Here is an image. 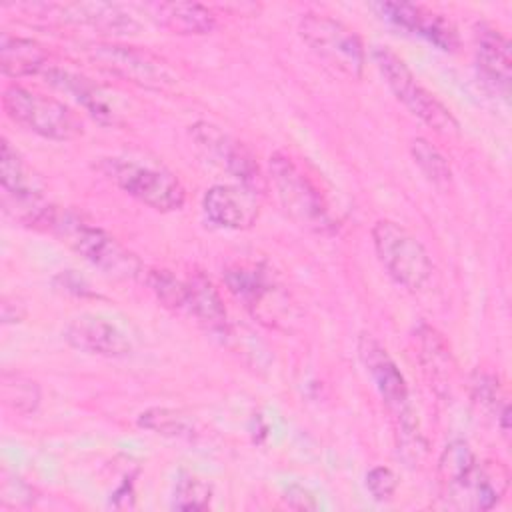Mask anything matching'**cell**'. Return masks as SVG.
<instances>
[{
	"instance_id": "cell-27",
	"label": "cell",
	"mask_w": 512,
	"mask_h": 512,
	"mask_svg": "<svg viewBox=\"0 0 512 512\" xmlns=\"http://www.w3.org/2000/svg\"><path fill=\"white\" fill-rule=\"evenodd\" d=\"M212 488L202 478L192 474H182L174 488L172 508L178 510H206L210 506Z\"/></svg>"
},
{
	"instance_id": "cell-30",
	"label": "cell",
	"mask_w": 512,
	"mask_h": 512,
	"mask_svg": "<svg viewBox=\"0 0 512 512\" xmlns=\"http://www.w3.org/2000/svg\"><path fill=\"white\" fill-rule=\"evenodd\" d=\"M26 316L24 304H20L18 300L10 302L8 298L2 300V322L4 324H12V322H20Z\"/></svg>"
},
{
	"instance_id": "cell-7",
	"label": "cell",
	"mask_w": 512,
	"mask_h": 512,
	"mask_svg": "<svg viewBox=\"0 0 512 512\" xmlns=\"http://www.w3.org/2000/svg\"><path fill=\"white\" fill-rule=\"evenodd\" d=\"M372 56L388 88L414 116H418L438 134L456 136L460 132L458 120L452 116V112L414 78V74L400 56L382 46L374 48Z\"/></svg>"
},
{
	"instance_id": "cell-11",
	"label": "cell",
	"mask_w": 512,
	"mask_h": 512,
	"mask_svg": "<svg viewBox=\"0 0 512 512\" xmlns=\"http://www.w3.org/2000/svg\"><path fill=\"white\" fill-rule=\"evenodd\" d=\"M510 474L502 462H474L452 484L440 488V498L446 508L456 510H490L508 492Z\"/></svg>"
},
{
	"instance_id": "cell-3",
	"label": "cell",
	"mask_w": 512,
	"mask_h": 512,
	"mask_svg": "<svg viewBox=\"0 0 512 512\" xmlns=\"http://www.w3.org/2000/svg\"><path fill=\"white\" fill-rule=\"evenodd\" d=\"M268 166L276 194L288 216L306 230L318 234L332 232L334 218L312 178L284 152H274Z\"/></svg>"
},
{
	"instance_id": "cell-21",
	"label": "cell",
	"mask_w": 512,
	"mask_h": 512,
	"mask_svg": "<svg viewBox=\"0 0 512 512\" xmlns=\"http://www.w3.org/2000/svg\"><path fill=\"white\" fill-rule=\"evenodd\" d=\"M46 78L50 84L56 88L70 92L76 96V100L102 124H114L116 122V112L110 108L106 102L104 94L100 92L98 86H94L88 78L62 70V68H46Z\"/></svg>"
},
{
	"instance_id": "cell-17",
	"label": "cell",
	"mask_w": 512,
	"mask_h": 512,
	"mask_svg": "<svg viewBox=\"0 0 512 512\" xmlns=\"http://www.w3.org/2000/svg\"><path fill=\"white\" fill-rule=\"evenodd\" d=\"M150 18L172 34L200 36L216 26V16L198 2H152L144 6Z\"/></svg>"
},
{
	"instance_id": "cell-15",
	"label": "cell",
	"mask_w": 512,
	"mask_h": 512,
	"mask_svg": "<svg viewBox=\"0 0 512 512\" xmlns=\"http://www.w3.org/2000/svg\"><path fill=\"white\" fill-rule=\"evenodd\" d=\"M376 8L386 20L426 38L440 50L450 52L460 44L458 32L452 26V22L424 6L406 4V2H382V4H376Z\"/></svg>"
},
{
	"instance_id": "cell-16",
	"label": "cell",
	"mask_w": 512,
	"mask_h": 512,
	"mask_svg": "<svg viewBox=\"0 0 512 512\" xmlns=\"http://www.w3.org/2000/svg\"><path fill=\"white\" fill-rule=\"evenodd\" d=\"M48 14L62 22L90 26L102 34H136L140 24L122 6L108 2H72L42 6Z\"/></svg>"
},
{
	"instance_id": "cell-10",
	"label": "cell",
	"mask_w": 512,
	"mask_h": 512,
	"mask_svg": "<svg viewBox=\"0 0 512 512\" xmlns=\"http://www.w3.org/2000/svg\"><path fill=\"white\" fill-rule=\"evenodd\" d=\"M190 136L210 164L228 172L238 180L240 186H246L254 192L262 190V174L258 162L240 140L210 122L192 124Z\"/></svg>"
},
{
	"instance_id": "cell-24",
	"label": "cell",
	"mask_w": 512,
	"mask_h": 512,
	"mask_svg": "<svg viewBox=\"0 0 512 512\" xmlns=\"http://www.w3.org/2000/svg\"><path fill=\"white\" fill-rule=\"evenodd\" d=\"M410 154L422 174L436 186H446L452 178V170L444 154L432 146L426 138H414L410 144Z\"/></svg>"
},
{
	"instance_id": "cell-5",
	"label": "cell",
	"mask_w": 512,
	"mask_h": 512,
	"mask_svg": "<svg viewBox=\"0 0 512 512\" xmlns=\"http://www.w3.org/2000/svg\"><path fill=\"white\" fill-rule=\"evenodd\" d=\"M100 168L128 196L158 212H174L184 206V186L162 166L128 158H106Z\"/></svg>"
},
{
	"instance_id": "cell-2",
	"label": "cell",
	"mask_w": 512,
	"mask_h": 512,
	"mask_svg": "<svg viewBox=\"0 0 512 512\" xmlns=\"http://www.w3.org/2000/svg\"><path fill=\"white\" fill-rule=\"evenodd\" d=\"M50 230H54L84 260L112 278L130 280L142 272V264L134 252L124 248L106 230L86 222L74 212L58 210Z\"/></svg>"
},
{
	"instance_id": "cell-9",
	"label": "cell",
	"mask_w": 512,
	"mask_h": 512,
	"mask_svg": "<svg viewBox=\"0 0 512 512\" xmlns=\"http://www.w3.org/2000/svg\"><path fill=\"white\" fill-rule=\"evenodd\" d=\"M224 280L234 298L248 308L256 318L278 320L288 310L286 294L266 262L240 260L226 268Z\"/></svg>"
},
{
	"instance_id": "cell-25",
	"label": "cell",
	"mask_w": 512,
	"mask_h": 512,
	"mask_svg": "<svg viewBox=\"0 0 512 512\" xmlns=\"http://www.w3.org/2000/svg\"><path fill=\"white\" fill-rule=\"evenodd\" d=\"M0 186L2 194H18L36 188L30 182L28 168L16 148L4 138L2 140V156H0Z\"/></svg>"
},
{
	"instance_id": "cell-20",
	"label": "cell",
	"mask_w": 512,
	"mask_h": 512,
	"mask_svg": "<svg viewBox=\"0 0 512 512\" xmlns=\"http://www.w3.org/2000/svg\"><path fill=\"white\" fill-rule=\"evenodd\" d=\"M46 60H48V54L38 42L2 32L0 68L6 76H12V78L32 76L42 68H46Z\"/></svg>"
},
{
	"instance_id": "cell-26",
	"label": "cell",
	"mask_w": 512,
	"mask_h": 512,
	"mask_svg": "<svg viewBox=\"0 0 512 512\" xmlns=\"http://www.w3.org/2000/svg\"><path fill=\"white\" fill-rule=\"evenodd\" d=\"M146 284L152 294L162 302V306L170 310H184L186 308V280H180L170 270L156 268L146 272Z\"/></svg>"
},
{
	"instance_id": "cell-8",
	"label": "cell",
	"mask_w": 512,
	"mask_h": 512,
	"mask_svg": "<svg viewBox=\"0 0 512 512\" xmlns=\"http://www.w3.org/2000/svg\"><path fill=\"white\" fill-rule=\"evenodd\" d=\"M298 32L310 50L336 72L352 80L362 76L366 52L358 34L346 24L324 14L308 12L300 18Z\"/></svg>"
},
{
	"instance_id": "cell-1",
	"label": "cell",
	"mask_w": 512,
	"mask_h": 512,
	"mask_svg": "<svg viewBox=\"0 0 512 512\" xmlns=\"http://www.w3.org/2000/svg\"><path fill=\"white\" fill-rule=\"evenodd\" d=\"M358 354L360 360L370 374L380 398L384 400L386 408L394 416L396 434H398V450L410 460H418L426 452V442L418 430V420L410 406V394L406 380L390 358L386 348L372 338L370 334H362L358 340Z\"/></svg>"
},
{
	"instance_id": "cell-14",
	"label": "cell",
	"mask_w": 512,
	"mask_h": 512,
	"mask_svg": "<svg viewBox=\"0 0 512 512\" xmlns=\"http://www.w3.org/2000/svg\"><path fill=\"white\" fill-rule=\"evenodd\" d=\"M64 340L80 352L104 358H122L132 350L128 336L114 322L96 314L72 318L64 328Z\"/></svg>"
},
{
	"instance_id": "cell-12",
	"label": "cell",
	"mask_w": 512,
	"mask_h": 512,
	"mask_svg": "<svg viewBox=\"0 0 512 512\" xmlns=\"http://www.w3.org/2000/svg\"><path fill=\"white\" fill-rule=\"evenodd\" d=\"M88 56L100 68L142 88L164 90V88H170L176 80L162 60H158L150 52H144L132 46L92 44L88 46Z\"/></svg>"
},
{
	"instance_id": "cell-18",
	"label": "cell",
	"mask_w": 512,
	"mask_h": 512,
	"mask_svg": "<svg viewBox=\"0 0 512 512\" xmlns=\"http://www.w3.org/2000/svg\"><path fill=\"white\" fill-rule=\"evenodd\" d=\"M202 326L212 332H224L228 314L220 292L204 274H192L186 280V308Z\"/></svg>"
},
{
	"instance_id": "cell-4",
	"label": "cell",
	"mask_w": 512,
	"mask_h": 512,
	"mask_svg": "<svg viewBox=\"0 0 512 512\" xmlns=\"http://www.w3.org/2000/svg\"><path fill=\"white\" fill-rule=\"evenodd\" d=\"M376 256L388 276L410 292L422 290L434 272L422 242L392 220H378L372 228Z\"/></svg>"
},
{
	"instance_id": "cell-29",
	"label": "cell",
	"mask_w": 512,
	"mask_h": 512,
	"mask_svg": "<svg viewBox=\"0 0 512 512\" xmlns=\"http://www.w3.org/2000/svg\"><path fill=\"white\" fill-rule=\"evenodd\" d=\"M284 500L294 510H314L316 508L314 496L308 490H304L302 486H290L284 494Z\"/></svg>"
},
{
	"instance_id": "cell-23",
	"label": "cell",
	"mask_w": 512,
	"mask_h": 512,
	"mask_svg": "<svg viewBox=\"0 0 512 512\" xmlns=\"http://www.w3.org/2000/svg\"><path fill=\"white\" fill-rule=\"evenodd\" d=\"M138 424L146 430H152L162 436L174 438H192L194 436V422L186 414L170 408H150L140 414Z\"/></svg>"
},
{
	"instance_id": "cell-19",
	"label": "cell",
	"mask_w": 512,
	"mask_h": 512,
	"mask_svg": "<svg viewBox=\"0 0 512 512\" xmlns=\"http://www.w3.org/2000/svg\"><path fill=\"white\" fill-rule=\"evenodd\" d=\"M476 60L484 76L508 92L512 56L504 34L492 26H480L476 32Z\"/></svg>"
},
{
	"instance_id": "cell-6",
	"label": "cell",
	"mask_w": 512,
	"mask_h": 512,
	"mask_svg": "<svg viewBox=\"0 0 512 512\" xmlns=\"http://www.w3.org/2000/svg\"><path fill=\"white\" fill-rule=\"evenodd\" d=\"M2 106L10 120L42 138L64 142L82 134V122L64 102L28 88L8 86Z\"/></svg>"
},
{
	"instance_id": "cell-28",
	"label": "cell",
	"mask_w": 512,
	"mask_h": 512,
	"mask_svg": "<svg viewBox=\"0 0 512 512\" xmlns=\"http://www.w3.org/2000/svg\"><path fill=\"white\" fill-rule=\"evenodd\" d=\"M396 486H398L396 474L386 466H374L366 474V488L372 494V498L378 502L390 500L396 492Z\"/></svg>"
},
{
	"instance_id": "cell-22",
	"label": "cell",
	"mask_w": 512,
	"mask_h": 512,
	"mask_svg": "<svg viewBox=\"0 0 512 512\" xmlns=\"http://www.w3.org/2000/svg\"><path fill=\"white\" fill-rule=\"evenodd\" d=\"M0 394L4 404L16 414H32L40 406V386L18 372H2L0 376Z\"/></svg>"
},
{
	"instance_id": "cell-13",
	"label": "cell",
	"mask_w": 512,
	"mask_h": 512,
	"mask_svg": "<svg viewBox=\"0 0 512 512\" xmlns=\"http://www.w3.org/2000/svg\"><path fill=\"white\" fill-rule=\"evenodd\" d=\"M202 210L218 228L246 230L256 222L260 206L254 190L240 184H216L204 192Z\"/></svg>"
}]
</instances>
